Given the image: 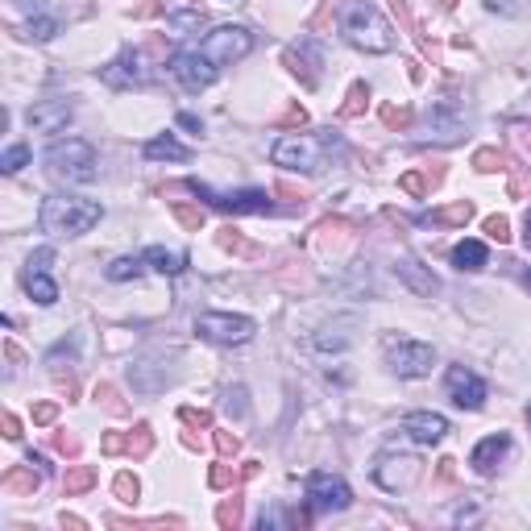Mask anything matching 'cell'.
<instances>
[{
	"instance_id": "7402d4cb",
	"label": "cell",
	"mask_w": 531,
	"mask_h": 531,
	"mask_svg": "<svg viewBox=\"0 0 531 531\" xmlns=\"http://www.w3.org/2000/svg\"><path fill=\"white\" fill-rule=\"evenodd\" d=\"M146 266L158 270V274H183L187 270V258L175 254V249H162V245H150L146 249Z\"/></svg>"
},
{
	"instance_id": "6da1fadb",
	"label": "cell",
	"mask_w": 531,
	"mask_h": 531,
	"mask_svg": "<svg viewBox=\"0 0 531 531\" xmlns=\"http://www.w3.org/2000/svg\"><path fill=\"white\" fill-rule=\"evenodd\" d=\"M345 154V137L337 129H312V133H287L278 137L270 158L283 171H299V175H320L328 171V162H337Z\"/></svg>"
},
{
	"instance_id": "7a4b0ae2",
	"label": "cell",
	"mask_w": 531,
	"mask_h": 531,
	"mask_svg": "<svg viewBox=\"0 0 531 531\" xmlns=\"http://www.w3.org/2000/svg\"><path fill=\"white\" fill-rule=\"evenodd\" d=\"M341 38L353 50H366V54L395 50V30H390V21L382 17V9L374 0H345L341 5Z\"/></svg>"
},
{
	"instance_id": "277c9868",
	"label": "cell",
	"mask_w": 531,
	"mask_h": 531,
	"mask_svg": "<svg viewBox=\"0 0 531 531\" xmlns=\"http://www.w3.org/2000/svg\"><path fill=\"white\" fill-rule=\"evenodd\" d=\"M46 166L54 179L63 183H92L100 171H96V146L83 142V137H63L46 150Z\"/></svg>"
},
{
	"instance_id": "30bf717a",
	"label": "cell",
	"mask_w": 531,
	"mask_h": 531,
	"mask_svg": "<svg viewBox=\"0 0 531 531\" xmlns=\"http://www.w3.org/2000/svg\"><path fill=\"white\" fill-rule=\"evenodd\" d=\"M50 266H54V249L42 245V249H34V254H30V262H25V274H21V283H25V291H30V299L42 303V307L59 303V283L50 278Z\"/></svg>"
},
{
	"instance_id": "e0dca14e",
	"label": "cell",
	"mask_w": 531,
	"mask_h": 531,
	"mask_svg": "<svg viewBox=\"0 0 531 531\" xmlns=\"http://www.w3.org/2000/svg\"><path fill=\"white\" fill-rule=\"evenodd\" d=\"M507 453H511V436H507V432H498V436H486V440L478 444V449L469 453V465L478 469L482 478H494L498 465H502V457H507Z\"/></svg>"
},
{
	"instance_id": "4316f807",
	"label": "cell",
	"mask_w": 531,
	"mask_h": 531,
	"mask_svg": "<svg viewBox=\"0 0 531 531\" xmlns=\"http://www.w3.org/2000/svg\"><path fill=\"white\" fill-rule=\"evenodd\" d=\"M92 482H96V473H92V469H75L71 478H67V494H75V490H88Z\"/></svg>"
},
{
	"instance_id": "603a6c76",
	"label": "cell",
	"mask_w": 531,
	"mask_h": 531,
	"mask_svg": "<svg viewBox=\"0 0 531 531\" xmlns=\"http://www.w3.org/2000/svg\"><path fill=\"white\" fill-rule=\"evenodd\" d=\"M63 25H59V17H50V13H38V17H30V25H25V42H50L54 34H59Z\"/></svg>"
},
{
	"instance_id": "4fadbf2b",
	"label": "cell",
	"mask_w": 531,
	"mask_h": 531,
	"mask_svg": "<svg viewBox=\"0 0 531 531\" xmlns=\"http://www.w3.org/2000/svg\"><path fill=\"white\" fill-rule=\"evenodd\" d=\"M444 390H449V399L457 407H465V411H482L486 407V382L469 366H449V374H444Z\"/></svg>"
},
{
	"instance_id": "7c38bea8",
	"label": "cell",
	"mask_w": 531,
	"mask_h": 531,
	"mask_svg": "<svg viewBox=\"0 0 531 531\" xmlns=\"http://www.w3.org/2000/svg\"><path fill=\"white\" fill-rule=\"evenodd\" d=\"M171 75L183 83L187 92H204L208 83H216L220 67L208 59L200 46H195V50H179V54H175V59H171Z\"/></svg>"
},
{
	"instance_id": "9c48e42d",
	"label": "cell",
	"mask_w": 531,
	"mask_h": 531,
	"mask_svg": "<svg viewBox=\"0 0 531 531\" xmlns=\"http://www.w3.org/2000/svg\"><path fill=\"white\" fill-rule=\"evenodd\" d=\"M191 191L200 195L204 204H212L216 212H233V216H241V212H270L274 208L270 195L258 191V187H245V191H212L208 183H191Z\"/></svg>"
},
{
	"instance_id": "52a82bcc",
	"label": "cell",
	"mask_w": 531,
	"mask_h": 531,
	"mask_svg": "<svg viewBox=\"0 0 531 531\" xmlns=\"http://www.w3.org/2000/svg\"><path fill=\"white\" fill-rule=\"evenodd\" d=\"M303 494H307V507H312L316 515L345 511L349 502H353V490H349V482H345V478H337V473H328V469L307 473Z\"/></svg>"
},
{
	"instance_id": "5bb4252c",
	"label": "cell",
	"mask_w": 531,
	"mask_h": 531,
	"mask_svg": "<svg viewBox=\"0 0 531 531\" xmlns=\"http://www.w3.org/2000/svg\"><path fill=\"white\" fill-rule=\"evenodd\" d=\"M100 79L108 83V88H142V83L150 79V71L142 67V54L137 50H121L117 59L100 71Z\"/></svg>"
},
{
	"instance_id": "e575fe53",
	"label": "cell",
	"mask_w": 531,
	"mask_h": 531,
	"mask_svg": "<svg viewBox=\"0 0 531 531\" xmlns=\"http://www.w3.org/2000/svg\"><path fill=\"white\" fill-rule=\"evenodd\" d=\"M527 424H531V407H527Z\"/></svg>"
},
{
	"instance_id": "d6986e66",
	"label": "cell",
	"mask_w": 531,
	"mask_h": 531,
	"mask_svg": "<svg viewBox=\"0 0 531 531\" xmlns=\"http://www.w3.org/2000/svg\"><path fill=\"white\" fill-rule=\"evenodd\" d=\"M395 274L403 278V283H407L415 295H436V291H440L436 274H432V270H424L415 258H399V262H395Z\"/></svg>"
},
{
	"instance_id": "d6a6232c",
	"label": "cell",
	"mask_w": 531,
	"mask_h": 531,
	"mask_svg": "<svg viewBox=\"0 0 531 531\" xmlns=\"http://www.w3.org/2000/svg\"><path fill=\"white\" fill-rule=\"evenodd\" d=\"M523 229H527V245H531V208H527V216H523Z\"/></svg>"
},
{
	"instance_id": "cb8c5ba5",
	"label": "cell",
	"mask_w": 531,
	"mask_h": 531,
	"mask_svg": "<svg viewBox=\"0 0 531 531\" xmlns=\"http://www.w3.org/2000/svg\"><path fill=\"white\" fill-rule=\"evenodd\" d=\"M146 270V258H117V262H108V283H129V278H137Z\"/></svg>"
},
{
	"instance_id": "4dcf8cb0",
	"label": "cell",
	"mask_w": 531,
	"mask_h": 531,
	"mask_svg": "<svg viewBox=\"0 0 531 531\" xmlns=\"http://www.w3.org/2000/svg\"><path fill=\"white\" fill-rule=\"evenodd\" d=\"M34 419H38V424H50V419H54V407H50V403H46V407H38V411H34Z\"/></svg>"
},
{
	"instance_id": "ba28073f",
	"label": "cell",
	"mask_w": 531,
	"mask_h": 531,
	"mask_svg": "<svg viewBox=\"0 0 531 531\" xmlns=\"http://www.w3.org/2000/svg\"><path fill=\"white\" fill-rule=\"evenodd\" d=\"M200 50L208 54V59L225 71V67H233V63H241L249 50H254V34L245 30V25H216V30L200 42Z\"/></svg>"
},
{
	"instance_id": "83f0119b",
	"label": "cell",
	"mask_w": 531,
	"mask_h": 531,
	"mask_svg": "<svg viewBox=\"0 0 531 531\" xmlns=\"http://www.w3.org/2000/svg\"><path fill=\"white\" fill-rule=\"evenodd\" d=\"M117 494H121L125 502H133V498H137V478H129V473H121V478H117Z\"/></svg>"
},
{
	"instance_id": "836d02e7",
	"label": "cell",
	"mask_w": 531,
	"mask_h": 531,
	"mask_svg": "<svg viewBox=\"0 0 531 531\" xmlns=\"http://www.w3.org/2000/svg\"><path fill=\"white\" fill-rule=\"evenodd\" d=\"M527 287H531V270H527Z\"/></svg>"
},
{
	"instance_id": "5b68a950",
	"label": "cell",
	"mask_w": 531,
	"mask_h": 531,
	"mask_svg": "<svg viewBox=\"0 0 531 531\" xmlns=\"http://www.w3.org/2000/svg\"><path fill=\"white\" fill-rule=\"evenodd\" d=\"M195 332L208 341V345H249L258 337V324L249 320V316H229V312H204V316H195Z\"/></svg>"
},
{
	"instance_id": "d4e9b609",
	"label": "cell",
	"mask_w": 531,
	"mask_h": 531,
	"mask_svg": "<svg viewBox=\"0 0 531 531\" xmlns=\"http://www.w3.org/2000/svg\"><path fill=\"white\" fill-rule=\"evenodd\" d=\"M25 162H30V146H9L5 158H0V171H5V175H17Z\"/></svg>"
},
{
	"instance_id": "9a60e30c",
	"label": "cell",
	"mask_w": 531,
	"mask_h": 531,
	"mask_svg": "<svg viewBox=\"0 0 531 531\" xmlns=\"http://www.w3.org/2000/svg\"><path fill=\"white\" fill-rule=\"evenodd\" d=\"M71 113H75L71 100H38L30 113H25V125L34 133H59V129H67Z\"/></svg>"
},
{
	"instance_id": "3957f363",
	"label": "cell",
	"mask_w": 531,
	"mask_h": 531,
	"mask_svg": "<svg viewBox=\"0 0 531 531\" xmlns=\"http://www.w3.org/2000/svg\"><path fill=\"white\" fill-rule=\"evenodd\" d=\"M100 200H83V195H46L42 212H38V225L50 237H83L88 229L100 225Z\"/></svg>"
},
{
	"instance_id": "ac0fdd59",
	"label": "cell",
	"mask_w": 531,
	"mask_h": 531,
	"mask_svg": "<svg viewBox=\"0 0 531 531\" xmlns=\"http://www.w3.org/2000/svg\"><path fill=\"white\" fill-rule=\"evenodd\" d=\"M349 328H357V316H337L332 324H324L316 337H312V345L320 349V353H337V349H345L349 341H353V332Z\"/></svg>"
},
{
	"instance_id": "2e32d148",
	"label": "cell",
	"mask_w": 531,
	"mask_h": 531,
	"mask_svg": "<svg viewBox=\"0 0 531 531\" xmlns=\"http://www.w3.org/2000/svg\"><path fill=\"white\" fill-rule=\"evenodd\" d=\"M403 432L415 444H440L444 436H449V419H444L440 411H411L403 419Z\"/></svg>"
},
{
	"instance_id": "1f68e13d",
	"label": "cell",
	"mask_w": 531,
	"mask_h": 531,
	"mask_svg": "<svg viewBox=\"0 0 531 531\" xmlns=\"http://www.w3.org/2000/svg\"><path fill=\"white\" fill-rule=\"evenodd\" d=\"M5 436H21V432H17V419H13V415H5Z\"/></svg>"
},
{
	"instance_id": "f546056e",
	"label": "cell",
	"mask_w": 531,
	"mask_h": 531,
	"mask_svg": "<svg viewBox=\"0 0 531 531\" xmlns=\"http://www.w3.org/2000/svg\"><path fill=\"white\" fill-rule=\"evenodd\" d=\"M179 125H183V129H204L200 117H191V113H179Z\"/></svg>"
},
{
	"instance_id": "44dd1931",
	"label": "cell",
	"mask_w": 531,
	"mask_h": 531,
	"mask_svg": "<svg viewBox=\"0 0 531 531\" xmlns=\"http://www.w3.org/2000/svg\"><path fill=\"white\" fill-rule=\"evenodd\" d=\"M146 158L150 162H187L191 158V150L183 146V142H175V137L171 133H166V137H154V142H146Z\"/></svg>"
},
{
	"instance_id": "f1b7e54d",
	"label": "cell",
	"mask_w": 531,
	"mask_h": 531,
	"mask_svg": "<svg viewBox=\"0 0 531 531\" xmlns=\"http://www.w3.org/2000/svg\"><path fill=\"white\" fill-rule=\"evenodd\" d=\"M486 233L498 237V241H507V216H490L486 220Z\"/></svg>"
},
{
	"instance_id": "ffe728a7",
	"label": "cell",
	"mask_w": 531,
	"mask_h": 531,
	"mask_svg": "<svg viewBox=\"0 0 531 531\" xmlns=\"http://www.w3.org/2000/svg\"><path fill=\"white\" fill-rule=\"evenodd\" d=\"M486 262H490V249H486L482 241H473V237L457 241V249H453V266H457V270L478 274V270H486Z\"/></svg>"
},
{
	"instance_id": "8fae6325",
	"label": "cell",
	"mask_w": 531,
	"mask_h": 531,
	"mask_svg": "<svg viewBox=\"0 0 531 531\" xmlns=\"http://www.w3.org/2000/svg\"><path fill=\"white\" fill-rule=\"evenodd\" d=\"M415 478H419V461L411 457V453H382L378 461H374V482L386 490V494H403V490H411L415 486Z\"/></svg>"
},
{
	"instance_id": "8992f818",
	"label": "cell",
	"mask_w": 531,
	"mask_h": 531,
	"mask_svg": "<svg viewBox=\"0 0 531 531\" xmlns=\"http://www.w3.org/2000/svg\"><path fill=\"white\" fill-rule=\"evenodd\" d=\"M386 366L399 378H424L436 366V349L428 341H411V337H390L386 341Z\"/></svg>"
},
{
	"instance_id": "484cf974",
	"label": "cell",
	"mask_w": 531,
	"mask_h": 531,
	"mask_svg": "<svg viewBox=\"0 0 531 531\" xmlns=\"http://www.w3.org/2000/svg\"><path fill=\"white\" fill-rule=\"evenodd\" d=\"M225 411L237 415V419L249 411V403H245V386H229V390H225Z\"/></svg>"
}]
</instances>
